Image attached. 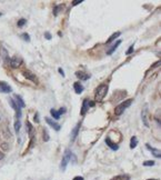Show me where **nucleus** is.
Instances as JSON below:
<instances>
[{
  "label": "nucleus",
  "instance_id": "nucleus-3",
  "mask_svg": "<svg viewBox=\"0 0 161 180\" xmlns=\"http://www.w3.org/2000/svg\"><path fill=\"white\" fill-rule=\"evenodd\" d=\"M71 157H72V152L70 150H66L65 151V154L62 157V161H61V165H60V169L65 171L67 168V166L69 163V161L71 160Z\"/></svg>",
  "mask_w": 161,
  "mask_h": 180
},
{
  "label": "nucleus",
  "instance_id": "nucleus-18",
  "mask_svg": "<svg viewBox=\"0 0 161 180\" xmlns=\"http://www.w3.org/2000/svg\"><path fill=\"white\" fill-rule=\"evenodd\" d=\"M137 146H138V139H137L135 136H133L131 138V140H130V148H131V149H135Z\"/></svg>",
  "mask_w": 161,
  "mask_h": 180
},
{
  "label": "nucleus",
  "instance_id": "nucleus-20",
  "mask_svg": "<svg viewBox=\"0 0 161 180\" xmlns=\"http://www.w3.org/2000/svg\"><path fill=\"white\" fill-rule=\"evenodd\" d=\"M20 128H21V121H20V119H17L15 122V131L17 133H19V130H20Z\"/></svg>",
  "mask_w": 161,
  "mask_h": 180
},
{
  "label": "nucleus",
  "instance_id": "nucleus-9",
  "mask_svg": "<svg viewBox=\"0 0 161 180\" xmlns=\"http://www.w3.org/2000/svg\"><path fill=\"white\" fill-rule=\"evenodd\" d=\"M22 75L25 76V77L27 78V79H29V80H31L32 82H37V78H36V76L33 74H31L30 71H28V70H25V71H22Z\"/></svg>",
  "mask_w": 161,
  "mask_h": 180
},
{
  "label": "nucleus",
  "instance_id": "nucleus-32",
  "mask_svg": "<svg viewBox=\"0 0 161 180\" xmlns=\"http://www.w3.org/2000/svg\"><path fill=\"white\" fill-rule=\"evenodd\" d=\"M72 180H84V178H82V177L77 176V177H74V178H73Z\"/></svg>",
  "mask_w": 161,
  "mask_h": 180
},
{
  "label": "nucleus",
  "instance_id": "nucleus-16",
  "mask_svg": "<svg viewBox=\"0 0 161 180\" xmlns=\"http://www.w3.org/2000/svg\"><path fill=\"white\" fill-rule=\"evenodd\" d=\"M147 110H148V106L144 107V109H143V111H142V121H143V124H144L146 127H149V124H148V120H147V117H146Z\"/></svg>",
  "mask_w": 161,
  "mask_h": 180
},
{
  "label": "nucleus",
  "instance_id": "nucleus-22",
  "mask_svg": "<svg viewBox=\"0 0 161 180\" xmlns=\"http://www.w3.org/2000/svg\"><path fill=\"white\" fill-rule=\"evenodd\" d=\"M26 23H27V20H26V19H20V20H19V21L17 22V26H18L19 28H22V27L25 26Z\"/></svg>",
  "mask_w": 161,
  "mask_h": 180
},
{
  "label": "nucleus",
  "instance_id": "nucleus-14",
  "mask_svg": "<svg viewBox=\"0 0 161 180\" xmlns=\"http://www.w3.org/2000/svg\"><path fill=\"white\" fill-rule=\"evenodd\" d=\"M120 44H121V40H117V42H116V44H114V46H112V47L110 48L109 50H108V51H107V55H112V53H114V51H116V49H117L118 47H119V46H120Z\"/></svg>",
  "mask_w": 161,
  "mask_h": 180
},
{
  "label": "nucleus",
  "instance_id": "nucleus-24",
  "mask_svg": "<svg viewBox=\"0 0 161 180\" xmlns=\"http://www.w3.org/2000/svg\"><path fill=\"white\" fill-rule=\"evenodd\" d=\"M153 165H154V161H152V160L143 162V166H146V167H151V166H153Z\"/></svg>",
  "mask_w": 161,
  "mask_h": 180
},
{
  "label": "nucleus",
  "instance_id": "nucleus-21",
  "mask_svg": "<svg viewBox=\"0 0 161 180\" xmlns=\"http://www.w3.org/2000/svg\"><path fill=\"white\" fill-rule=\"evenodd\" d=\"M50 114H51V116L55 118L56 120H58L59 118H60V114H59V112L56 110V109H51V110H50Z\"/></svg>",
  "mask_w": 161,
  "mask_h": 180
},
{
  "label": "nucleus",
  "instance_id": "nucleus-23",
  "mask_svg": "<svg viewBox=\"0 0 161 180\" xmlns=\"http://www.w3.org/2000/svg\"><path fill=\"white\" fill-rule=\"evenodd\" d=\"M44 141H49V135H48L47 129H44Z\"/></svg>",
  "mask_w": 161,
  "mask_h": 180
},
{
  "label": "nucleus",
  "instance_id": "nucleus-25",
  "mask_svg": "<svg viewBox=\"0 0 161 180\" xmlns=\"http://www.w3.org/2000/svg\"><path fill=\"white\" fill-rule=\"evenodd\" d=\"M22 38H23V39H25L27 42H29V41H30V36L28 35V33H23V35H22Z\"/></svg>",
  "mask_w": 161,
  "mask_h": 180
},
{
  "label": "nucleus",
  "instance_id": "nucleus-28",
  "mask_svg": "<svg viewBox=\"0 0 161 180\" xmlns=\"http://www.w3.org/2000/svg\"><path fill=\"white\" fill-rule=\"evenodd\" d=\"M66 110H67V109H66V107H63V108H60V109H59L58 112H59V114L61 116V114H65V112H66Z\"/></svg>",
  "mask_w": 161,
  "mask_h": 180
},
{
  "label": "nucleus",
  "instance_id": "nucleus-1",
  "mask_svg": "<svg viewBox=\"0 0 161 180\" xmlns=\"http://www.w3.org/2000/svg\"><path fill=\"white\" fill-rule=\"evenodd\" d=\"M108 89H109L108 85L99 86L98 88H97V90H96V96H95L96 101H98V102L102 101V100L105 99V97L107 96V93H108Z\"/></svg>",
  "mask_w": 161,
  "mask_h": 180
},
{
  "label": "nucleus",
  "instance_id": "nucleus-35",
  "mask_svg": "<svg viewBox=\"0 0 161 180\" xmlns=\"http://www.w3.org/2000/svg\"><path fill=\"white\" fill-rule=\"evenodd\" d=\"M147 180H158V179H147Z\"/></svg>",
  "mask_w": 161,
  "mask_h": 180
},
{
  "label": "nucleus",
  "instance_id": "nucleus-27",
  "mask_svg": "<svg viewBox=\"0 0 161 180\" xmlns=\"http://www.w3.org/2000/svg\"><path fill=\"white\" fill-rule=\"evenodd\" d=\"M27 127H28V133L31 135V130H32V126L30 125V122L27 121Z\"/></svg>",
  "mask_w": 161,
  "mask_h": 180
},
{
  "label": "nucleus",
  "instance_id": "nucleus-17",
  "mask_svg": "<svg viewBox=\"0 0 161 180\" xmlns=\"http://www.w3.org/2000/svg\"><path fill=\"white\" fill-rule=\"evenodd\" d=\"M119 36H121V32H120V31H117V32H114V35H112V36H111V37H110L109 39L107 40V44H111V42H112V41H114V39H117V38L119 37Z\"/></svg>",
  "mask_w": 161,
  "mask_h": 180
},
{
  "label": "nucleus",
  "instance_id": "nucleus-15",
  "mask_svg": "<svg viewBox=\"0 0 161 180\" xmlns=\"http://www.w3.org/2000/svg\"><path fill=\"white\" fill-rule=\"evenodd\" d=\"M106 143L109 146V148H111L112 150H118L119 149V146L118 145H116V143H114L111 140H110V138H107L106 139Z\"/></svg>",
  "mask_w": 161,
  "mask_h": 180
},
{
  "label": "nucleus",
  "instance_id": "nucleus-31",
  "mask_svg": "<svg viewBox=\"0 0 161 180\" xmlns=\"http://www.w3.org/2000/svg\"><path fill=\"white\" fill-rule=\"evenodd\" d=\"M35 121H36V122H39V114H35Z\"/></svg>",
  "mask_w": 161,
  "mask_h": 180
},
{
  "label": "nucleus",
  "instance_id": "nucleus-34",
  "mask_svg": "<svg viewBox=\"0 0 161 180\" xmlns=\"http://www.w3.org/2000/svg\"><path fill=\"white\" fill-rule=\"evenodd\" d=\"M2 158H4V154H2V152H0V160H1Z\"/></svg>",
  "mask_w": 161,
  "mask_h": 180
},
{
  "label": "nucleus",
  "instance_id": "nucleus-33",
  "mask_svg": "<svg viewBox=\"0 0 161 180\" xmlns=\"http://www.w3.org/2000/svg\"><path fill=\"white\" fill-rule=\"evenodd\" d=\"M58 71H59V74H60V75H62V77H65V72H63V70H62V69H60V68H59Z\"/></svg>",
  "mask_w": 161,
  "mask_h": 180
},
{
  "label": "nucleus",
  "instance_id": "nucleus-11",
  "mask_svg": "<svg viewBox=\"0 0 161 180\" xmlns=\"http://www.w3.org/2000/svg\"><path fill=\"white\" fill-rule=\"evenodd\" d=\"M76 76H77L79 79H81V80H88L89 78H90V76H89L88 74L84 72V71H77V72H76Z\"/></svg>",
  "mask_w": 161,
  "mask_h": 180
},
{
  "label": "nucleus",
  "instance_id": "nucleus-36",
  "mask_svg": "<svg viewBox=\"0 0 161 180\" xmlns=\"http://www.w3.org/2000/svg\"><path fill=\"white\" fill-rule=\"evenodd\" d=\"M0 16H1V14H0Z\"/></svg>",
  "mask_w": 161,
  "mask_h": 180
},
{
  "label": "nucleus",
  "instance_id": "nucleus-19",
  "mask_svg": "<svg viewBox=\"0 0 161 180\" xmlns=\"http://www.w3.org/2000/svg\"><path fill=\"white\" fill-rule=\"evenodd\" d=\"M111 180H130V177L128 175H119V176L114 177Z\"/></svg>",
  "mask_w": 161,
  "mask_h": 180
},
{
  "label": "nucleus",
  "instance_id": "nucleus-4",
  "mask_svg": "<svg viewBox=\"0 0 161 180\" xmlns=\"http://www.w3.org/2000/svg\"><path fill=\"white\" fill-rule=\"evenodd\" d=\"M12 91V88L8 85L7 82L5 81H0V92H4V93H9Z\"/></svg>",
  "mask_w": 161,
  "mask_h": 180
},
{
  "label": "nucleus",
  "instance_id": "nucleus-26",
  "mask_svg": "<svg viewBox=\"0 0 161 180\" xmlns=\"http://www.w3.org/2000/svg\"><path fill=\"white\" fill-rule=\"evenodd\" d=\"M132 52H133V44H131V46L129 47V49L127 50V52H126V55H131Z\"/></svg>",
  "mask_w": 161,
  "mask_h": 180
},
{
  "label": "nucleus",
  "instance_id": "nucleus-29",
  "mask_svg": "<svg viewBox=\"0 0 161 180\" xmlns=\"http://www.w3.org/2000/svg\"><path fill=\"white\" fill-rule=\"evenodd\" d=\"M44 36H46V38H47L48 40H50V39H51V35H50L49 32H46L44 33Z\"/></svg>",
  "mask_w": 161,
  "mask_h": 180
},
{
  "label": "nucleus",
  "instance_id": "nucleus-5",
  "mask_svg": "<svg viewBox=\"0 0 161 180\" xmlns=\"http://www.w3.org/2000/svg\"><path fill=\"white\" fill-rule=\"evenodd\" d=\"M10 66L12 68H18L20 65L22 63V59L19 58V57H14L12 59H10Z\"/></svg>",
  "mask_w": 161,
  "mask_h": 180
},
{
  "label": "nucleus",
  "instance_id": "nucleus-30",
  "mask_svg": "<svg viewBox=\"0 0 161 180\" xmlns=\"http://www.w3.org/2000/svg\"><path fill=\"white\" fill-rule=\"evenodd\" d=\"M82 2V0H78V1H73L72 2V6H76V5H79Z\"/></svg>",
  "mask_w": 161,
  "mask_h": 180
},
{
  "label": "nucleus",
  "instance_id": "nucleus-12",
  "mask_svg": "<svg viewBox=\"0 0 161 180\" xmlns=\"http://www.w3.org/2000/svg\"><path fill=\"white\" fill-rule=\"evenodd\" d=\"M88 109H89V101H88V99H84V103H82V108H81V114L84 116L86 112L88 111Z\"/></svg>",
  "mask_w": 161,
  "mask_h": 180
},
{
  "label": "nucleus",
  "instance_id": "nucleus-2",
  "mask_svg": "<svg viewBox=\"0 0 161 180\" xmlns=\"http://www.w3.org/2000/svg\"><path fill=\"white\" fill-rule=\"evenodd\" d=\"M132 101H133V99H128V100H125L123 102L119 103V105L116 107V109H114V114H117V116H120L122 112H125V110L128 107H130Z\"/></svg>",
  "mask_w": 161,
  "mask_h": 180
},
{
  "label": "nucleus",
  "instance_id": "nucleus-6",
  "mask_svg": "<svg viewBox=\"0 0 161 180\" xmlns=\"http://www.w3.org/2000/svg\"><path fill=\"white\" fill-rule=\"evenodd\" d=\"M14 101H15V103L20 108V109L23 108V107H26L25 101H23V100L21 99V97H19L18 95H15V97H14Z\"/></svg>",
  "mask_w": 161,
  "mask_h": 180
},
{
  "label": "nucleus",
  "instance_id": "nucleus-7",
  "mask_svg": "<svg viewBox=\"0 0 161 180\" xmlns=\"http://www.w3.org/2000/svg\"><path fill=\"white\" fill-rule=\"evenodd\" d=\"M46 121H47V124L50 126V127H52V128L55 129L56 131H59V130H60V125L57 124L56 121H53L52 119H50V118H46Z\"/></svg>",
  "mask_w": 161,
  "mask_h": 180
},
{
  "label": "nucleus",
  "instance_id": "nucleus-8",
  "mask_svg": "<svg viewBox=\"0 0 161 180\" xmlns=\"http://www.w3.org/2000/svg\"><path fill=\"white\" fill-rule=\"evenodd\" d=\"M146 147L148 148V149H149L151 152H152V154H153L156 158H160V157H161V152H160V150H159V149H156V148L151 147L149 143H147Z\"/></svg>",
  "mask_w": 161,
  "mask_h": 180
},
{
  "label": "nucleus",
  "instance_id": "nucleus-10",
  "mask_svg": "<svg viewBox=\"0 0 161 180\" xmlns=\"http://www.w3.org/2000/svg\"><path fill=\"white\" fill-rule=\"evenodd\" d=\"M73 89H74V92H76V93L80 95L81 92L84 91V86L81 85L80 82H74V84H73Z\"/></svg>",
  "mask_w": 161,
  "mask_h": 180
},
{
  "label": "nucleus",
  "instance_id": "nucleus-13",
  "mask_svg": "<svg viewBox=\"0 0 161 180\" xmlns=\"http://www.w3.org/2000/svg\"><path fill=\"white\" fill-rule=\"evenodd\" d=\"M80 127H81V122H79L74 128H73V130H72V133H71V140H74L76 139V137H77V135H78V133H79V129H80Z\"/></svg>",
  "mask_w": 161,
  "mask_h": 180
}]
</instances>
